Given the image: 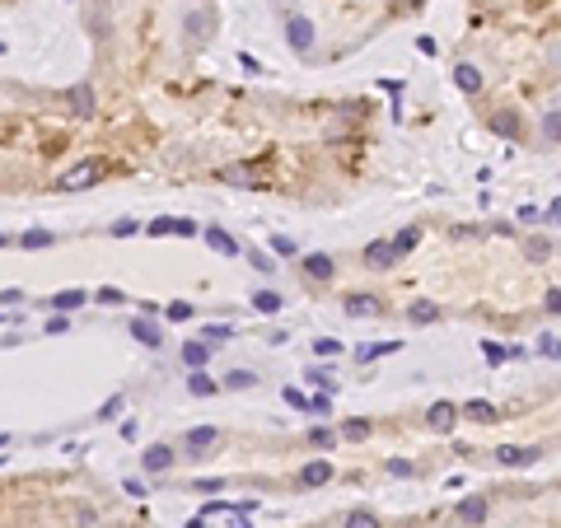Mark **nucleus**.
I'll return each instance as SVG.
<instances>
[{
  "mask_svg": "<svg viewBox=\"0 0 561 528\" xmlns=\"http://www.w3.org/2000/svg\"><path fill=\"white\" fill-rule=\"evenodd\" d=\"M403 258L398 253V243L393 238H374V243H365V267L370 271H393V262Z\"/></svg>",
  "mask_w": 561,
  "mask_h": 528,
  "instance_id": "1",
  "label": "nucleus"
},
{
  "mask_svg": "<svg viewBox=\"0 0 561 528\" xmlns=\"http://www.w3.org/2000/svg\"><path fill=\"white\" fill-rule=\"evenodd\" d=\"M94 178H99V164L85 159V164H75V169H66L61 178H56V192H80V187H89Z\"/></svg>",
  "mask_w": 561,
  "mask_h": 528,
  "instance_id": "2",
  "label": "nucleus"
},
{
  "mask_svg": "<svg viewBox=\"0 0 561 528\" xmlns=\"http://www.w3.org/2000/svg\"><path fill=\"white\" fill-rule=\"evenodd\" d=\"M146 234H155V238H164V234L192 238V234H197V225H192V220H178V215H159V220H155V225L146 229Z\"/></svg>",
  "mask_w": 561,
  "mask_h": 528,
  "instance_id": "3",
  "label": "nucleus"
},
{
  "mask_svg": "<svg viewBox=\"0 0 561 528\" xmlns=\"http://www.w3.org/2000/svg\"><path fill=\"white\" fill-rule=\"evenodd\" d=\"M168 463H173V449H168V444H150V449L141 453V468L146 472H168Z\"/></svg>",
  "mask_w": 561,
  "mask_h": 528,
  "instance_id": "4",
  "label": "nucleus"
},
{
  "mask_svg": "<svg viewBox=\"0 0 561 528\" xmlns=\"http://www.w3.org/2000/svg\"><path fill=\"white\" fill-rule=\"evenodd\" d=\"M66 103H70V113H75V117H94V89H89V84H75V89L66 94Z\"/></svg>",
  "mask_w": 561,
  "mask_h": 528,
  "instance_id": "5",
  "label": "nucleus"
},
{
  "mask_svg": "<svg viewBox=\"0 0 561 528\" xmlns=\"http://www.w3.org/2000/svg\"><path fill=\"white\" fill-rule=\"evenodd\" d=\"M206 243H211L215 253H220V258H239V253H244V248H239L234 238L224 234V229H215V225H206Z\"/></svg>",
  "mask_w": 561,
  "mask_h": 528,
  "instance_id": "6",
  "label": "nucleus"
},
{
  "mask_svg": "<svg viewBox=\"0 0 561 528\" xmlns=\"http://www.w3.org/2000/svg\"><path fill=\"white\" fill-rule=\"evenodd\" d=\"M285 33H290V47H295V52H309V43H314V23H309V19H290V28H285Z\"/></svg>",
  "mask_w": 561,
  "mask_h": 528,
  "instance_id": "7",
  "label": "nucleus"
},
{
  "mask_svg": "<svg viewBox=\"0 0 561 528\" xmlns=\"http://www.w3.org/2000/svg\"><path fill=\"white\" fill-rule=\"evenodd\" d=\"M370 314H379L374 295H347V318H370Z\"/></svg>",
  "mask_w": 561,
  "mask_h": 528,
  "instance_id": "8",
  "label": "nucleus"
},
{
  "mask_svg": "<svg viewBox=\"0 0 561 528\" xmlns=\"http://www.w3.org/2000/svg\"><path fill=\"white\" fill-rule=\"evenodd\" d=\"M131 337L146 341V346H159V341H164V332H159V323H150V318H131Z\"/></svg>",
  "mask_w": 561,
  "mask_h": 528,
  "instance_id": "9",
  "label": "nucleus"
},
{
  "mask_svg": "<svg viewBox=\"0 0 561 528\" xmlns=\"http://www.w3.org/2000/svg\"><path fill=\"white\" fill-rule=\"evenodd\" d=\"M459 519H463L468 528H477V524L486 519V500H482V495H472V500H463V505H459Z\"/></svg>",
  "mask_w": 561,
  "mask_h": 528,
  "instance_id": "10",
  "label": "nucleus"
},
{
  "mask_svg": "<svg viewBox=\"0 0 561 528\" xmlns=\"http://www.w3.org/2000/svg\"><path fill=\"white\" fill-rule=\"evenodd\" d=\"M454 416H459V412H454V402H435L426 421H430V430H454Z\"/></svg>",
  "mask_w": 561,
  "mask_h": 528,
  "instance_id": "11",
  "label": "nucleus"
},
{
  "mask_svg": "<svg viewBox=\"0 0 561 528\" xmlns=\"http://www.w3.org/2000/svg\"><path fill=\"white\" fill-rule=\"evenodd\" d=\"M454 84H459L463 94H477V89H482V75H477V66H468V61H463V66L454 70Z\"/></svg>",
  "mask_w": 561,
  "mask_h": 528,
  "instance_id": "12",
  "label": "nucleus"
},
{
  "mask_svg": "<svg viewBox=\"0 0 561 528\" xmlns=\"http://www.w3.org/2000/svg\"><path fill=\"white\" fill-rule=\"evenodd\" d=\"M304 271H309L314 281H327V276H332V258H327V253H309V258H304Z\"/></svg>",
  "mask_w": 561,
  "mask_h": 528,
  "instance_id": "13",
  "label": "nucleus"
},
{
  "mask_svg": "<svg viewBox=\"0 0 561 528\" xmlns=\"http://www.w3.org/2000/svg\"><path fill=\"white\" fill-rule=\"evenodd\" d=\"M47 304H52L56 314H70V309H80V304H85V290H61V295H52Z\"/></svg>",
  "mask_w": 561,
  "mask_h": 528,
  "instance_id": "14",
  "label": "nucleus"
},
{
  "mask_svg": "<svg viewBox=\"0 0 561 528\" xmlns=\"http://www.w3.org/2000/svg\"><path fill=\"white\" fill-rule=\"evenodd\" d=\"M183 360H187L192 370H202L206 360H211V346H206V341H187V346H183Z\"/></svg>",
  "mask_w": 561,
  "mask_h": 528,
  "instance_id": "15",
  "label": "nucleus"
},
{
  "mask_svg": "<svg viewBox=\"0 0 561 528\" xmlns=\"http://www.w3.org/2000/svg\"><path fill=\"white\" fill-rule=\"evenodd\" d=\"M463 416H472V421H482V426H491V421H496V407H491V402H482V397H472V402L463 407Z\"/></svg>",
  "mask_w": 561,
  "mask_h": 528,
  "instance_id": "16",
  "label": "nucleus"
},
{
  "mask_svg": "<svg viewBox=\"0 0 561 528\" xmlns=\"http://www.w3.org/2000/svg\"><path fill=\"white\" fill-rule=\"evenodd\" d=\"M327 477H332V468H327V463H309V468L300 472V482H304V486H323Z\"/></svg>",
  "mask_w": 561,
  "mask_h": 528,
  "instance_id": "17",
  "label": "nucleus"
},
{
  "mask_svg": "<svg viewBox=\"0 0 561 528\" xmlns=\"http://www.w3.org/2000/svg\"><path fill=\"white\" fill-rule=\"evenodd\" d=\"M215 388H220V383H215V379H206L202 370H197V374H192V379H187V393H192V397H211Z\"/></svg>",
  "mask_w": 561,
  "mask_h": 528,
  "instance_id": "18",
  "label": "nucleus"
},
{
  "mask_svg": "<svg viewBox=\"0 0 561 528\" xmlns=\"http://www.w3.org/2000/svg\"><path fill=\"white\" fill-rule=\"evenodd\" d=\"M533 458H538V449H501V463H510V468H528Z\"/></svg>",
  "mask_w": 561,
  "mask_h": 528,
  "instance_id": "19",
  "label": "nucleus"
},
{
  "mask_svg": "<svg viewBox=\"0 0 561 528\" xmlns=\"http://www.w3.org/2000/svg\"><path fill=\"white\" fill-rule=\"evenodd\" d=\"M211 444H215V430H211V426L187 430V449H211Z\"/></svg>",
  "mask_w": 561,
  "mask_h": 528,
  "instance_id": "20",
  "label": "nucleus"
},
{
  "mask_svg": "<svg viewBox=\"0 0 561 528\" xmlns=\"http://www.w3.org/2000/svg\"><path fill=\"white\" fill-rule=\"evenodd\" d=\"M347 528H383V524H379V515H370V510H351Z\"/></svg>",
  "mask_w": 561,
  "mask_h": 528,
  "instance_id": "21",
  "label": "nucleus"
},
{
  "mask_svg": "<svg viewBox=\"0 0 561 528\" xmlns=\"http://www.w3.org/2000/svg\"><path fill=\"white\" fill-rule=\"evenodd\" d=\"M19 248H52V234H47V229H28V234H19Z\"/></svg>",
  "mask_w": 561,
  "mask_h": 528,
  "instance_id": "22",
  "label": "nucleus"
},
{
  "mask_svg": "<svg viewBox=\"0 0 561 528\" xmlns=\"http://www.w3.org/2000/svg\"><path fill=\"white\" fill-rule=\"evenodd\" d=\"M253 383H258V374H248V370H229L224 374V388H234V393L239 388H253Z\"/></svg>",
  "mask_w": 561,
  "mask_h": 528,
  "instance_id": "23",
  "label": "nucleus"
},
{
  "mask_svg": "<svg viewBox=\"0 0 561 528\" xmlns=\"http://www.w3.org/2000/svg\"><path fill=\"white\" fill-rule=\"evenodd\" d=\"M403 341H374V346H365V351H356V360H379V356H388V351H398Z\"/></svg>",
  "mask_w": 561,
  "mask_h": 528,
  "instance_id": "24",
  "label": "nucleus"
},
{
  "mask_svg": "<svg viewBox=\"0 0 561 528\" xmlns=\"http://www.w3.org/2000/svg\"><path fill=\"white\" fill-rule=\"evenodd\" d=\"M253 304H258L262 314H280V295H271V290H258V295H253Z\"/></svg>",
  "mask_w": 561,
  "mask_h": 528,
  "instance_id": "25",
  "label": "nucleus"
},
{
  "mask_svg": "<svg viewBox=\"0 0 561 528\" xmlns=\"http://www.w3.org/2000/svg\"><path fill=\"white\" fill-rule=\"evenodd\" d=\"M416 243H421V229H403V234H398V253H412Z\"/></svg>",
  "mask_w": 561,
  "mask_h": 528,
  "instance_id": "26",
  "label": "nucleus"
},
{
  "mask_svg": "<svg viewBox=\"0 0 561 528\" xmlns=\"http://www.w3.org/2000/svg\"><path fill=\"white\" fill-rule=\"evenodd\" d=\"M117 412H122V397H108V402L99 407V416H94V421H112Z\"/></svg>",
  "mask_w": 561,
  "mask_h": 528,
  "instance_id": "27",
  "label": "nucleus"
},
{
  "mask_svg": "<svg viewBox=\"0 0 561 528\" xmlns=\"http://www.w3.org/2000/svg\"><path fill=\"white\" fill-rule=\"evenodd\" d=\"M342 435H347V439H365V435H370V426H365V421H347Z\"/></svg>",
  "mask_w": 561,
  "mask_h": 528,
  "instance_id": "28",
  "label": "nucleus"
},
{
  "mask_svg": "<svg viewBox=\"0 0 561 528\" xmlns=\"http://www.w3.org/2000/svg\"><path fill=\"white\" fill-rule=\"evenodd\" d=\"M136 229H141V225H136V220H117V225H112L108 234H112V238H131Z\"/></svg>",
  "mask_w": 561,
  "mask_h": 528,
  "instance_id": "29",
  "label": "nucleus"
},
{
  "mask_svg": "<svg viewBox=\"0 0 561 528\" xmlns=\"http://www.w3.org/2000/svg\"><path fill=\"white\" fill-rule=\"evenodd\" d=\"M538 351H543V356H552V360H561V337H543Z\"/></svg>",
  "mask_w": 561,
  "mask_h": 528,
  "instance_id": "30",
  "label": "nucleus"
},
{
  "mask_svg": "<svg viewBox=\"0 0 561 528\" xmlns=\"http://www.w3.org/2000/svg\"><path fill=\"white\" fill-rule=\"evenodd\" d=\"M314 351H318V356H337V351H342V341H332V337H318V341H314Z\"/></svg>",
  "mask_w": 561,
  "mask_h": 528,
  "instance_id": "31",
  "label": "nucleus"
},
{
  "mask_svg": "<svg viewBox=\"0 0 561 528\" xmlns=\"http://www.w3.org/2000/svg\"><path fill=\"white\" fill-rule=\"evenodd\" d=\"M543 136H548V141H561V113H557V117H548V122H543Z\"/></svg>",
  "mask_w": 561,
  "mask_h": 528,
  "instance_id": "32",
  "label": "nucleus"
},
{
  "mask_svg": "<svg viewBox=\"0 0 561 528\" xmlns=\"http://www.w3.org/2000/svg\"><path fill=\"white\" fill-rule=\"evenodd\" d=\"M407 318H412V323H430V318H435V309H430V304H416Z\"/></svg>",
  "mask_w": 561,
  "mask_h": 528,
  "instance_id": "33",
  "label": "nucleus"
},
{
  "mask_svg": "<svg viewBox=\"0 0 561 528\" xmlns=\"http://www.w3.org/2000/svg\"><path fill=\"white\" fill-rule=\"evenodd\" d=\"M94 299H99V304H122V290H112V285H103V290L94 295Z\"/></svg>",
  "mask_w": 561,
  "mask_h": 528,
  "instance_id": "34",
  "label": "nucleus"
},
{
  "mask_svg": "<svg viewBox=\"0 0 561 528\" xmlns=\"http://www.w3.org/2000/svg\"><path fill=\"white\" fill-rule=\"evenodd\" d=\"M271 253H280V258H290V253H295V243H290V238H271Z\"/></svg>",
  "mask_w": 561,
  "mask_h": 528,
  "instance_id": "35",
  "label": "nucleus"
},
{
  "mask_svg": "<svg viewBox=\"0 0 561 528\" xmlns=\"http://www.w3.org/2000/svg\"><path fill=\"white\" fill-rule=\"evenodd\" d=\"M309 439H314V444H318V449H332V430H314V435H309Z\"/></svg>",
  "mask_w": 561,
  "mask_h": 528,
  "instance_id": "36",
  "label": "nucleus"
},
{
  "mask_svg": "<svg viewBox=\"0 0 561 528\" xmlns=\"http://www.w3.org/2000/svg\"><path fill=\"white\" fill-rule=\"evenodd\" d=\"M168 318H178V323H183V318H192V304H168Z\"/></svg>",
  "mask_w": 561,
  "mask_h": 528,
  "instance_id": "37",
  "label": "nucleus"
},
{
  "mask_svg": "<svg viewBox=\"0 0 561 528\" xmlns=\"http://www.w3.org/2000/svg\"><path fill=\"white\" fill-rule=\"evenodd\" d=\"M248 258H253V267H258V271H276V267H271V258H267V253H248Z\"/></svg>",
  "mask_w": 561,
  "mask_h": 528,
  "instance_id": "38",
  "label": "nucleus"
},
{
  "mask_svg": "<svg viewBox=\"0 0 561 528\" xmlns=\"http://www.w3.org/2000/svg\"><path fill=\"white\" fill-rule=\"evenodd\" d=\"M47 332H52V337H56V332H66V318L52 314V318H47Z\"/></svg>",
  "mask_w": 561,
  "mask_h": 528,
  "instance_id": "39",
  "label": "nucleus"
},
{
  "mask_svg": "<svg viewBox=\"0 0 561 528\" xmlns=\"http://www.w3.org/2000/svg\"><path fill=\"white\" fill-rule=\"evenodd\" d=\"M486 360H491V365H501V360H505V351L496 346V341H486Z\"/></svg>",
  "mask_w": 561,
  "mask_h": 528,
  "instance_id": "40",
  "label": "nucleus"
},
{
  "mask_svg": "<svg viewBox=\"0 0 561 528\" xmlns=\"http://www.w3.org/2000/svg\"><path fill=\"white\" fill-rule=\"evenodd\" d=\"M309 407H314V412H318V416H323V412H332V397H327V393H323V397H314V402H309Z\"/></svg>",
  "mask_w": 561,
  "mask_h": 528,
  "instance_id": "41",
  "label": "nucleus"
},
{
  "mask_svg": "<svg viewBox=\"0 0 561 528\" xmlns=\"http://www.w3.org/2000/svg\"><path fill=\"white\" fill-rule=\"evenodd\" d=\"M548 309H552V314H561V290H548Z\"/></svg>",
  "mask_w": 561,
  "mask_h": 528,
  "instance_id": "42",
  "label": "nucleus"
}]
</instances>
